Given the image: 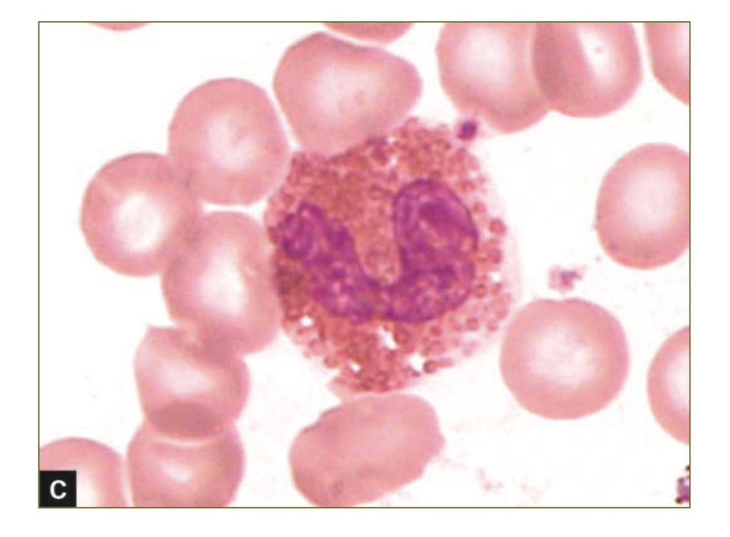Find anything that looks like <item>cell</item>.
I'll use <instances>...</instances> for the list:
<instances>
[{
    "label": "cell",
    "instance_id": "1",
    "mask_svg": "<svg viewBox=\"0 0 730 537\" xmlns=\"http://www.w3.org/2000/svg\"><path fill=\"white\" fill-rule=\"evenodd\" d=\"M272 88L297 141L309 151L329 153L396 127L423 86L406 59L319 31L286 49Z\"/></svg>",
    "mask_w": 730,
    "mask_h": 537
},
{
    "label": "cell",
    "instance_id": "2",
    "mask_svg": "<svg viewBox=\"0 0 730 537\" xmlns=\"http://www.w3.org/2000/svg\"><path fill=\"white\" fill-rule=\"evenodd\" d=\"M499 368L524 409L573 420L603 410L619 396L630 353L622 324L602 306L580 297L535 299L508 322Z\"/></svg>",
    "mask_w": 730,
    "mask_h": 537
},
{
    "label": "cell",
    "instance_id": "3",
    "mask_svg": "<svg viewBox=\"0 0 730 537\" xmlns=\"http://www.w3.org/2000/svg\"><path fill=\"white\" fill-rule=\"evenodd\" d=\"M438 419L411 397L364 399L324 413L289 451L293 484L310 503H368L416 481L443 451Z\"/></svg>",
    "mask_w": 730,
    "mask_h": 537
},
{
    "label": "cell",
    "instance_id": "4",
    "mask_svg": "<svg viewBox=\"0 0 730 537\" xmlns=\"http://www.w3.org/2000/svg\"><path fill=\"white\" fill-rule=\"evenodd\" d=\"M269 253L263 228L250 215L206 213L162 272L169 319L240 357L264 350L279 327Z\"/></svg>",
    "mask_w": 730,
    "mask_h": 537
},
{
    "label": "cell",
    "instance_id": "5",
    "mask_svg": "<svg viewBox=\"0 0 730 537\" xmlns=\"http://www.w3.org/2000/svg\"><path fill=\"white\" fill-rule=\"evenodd\" d=\"M171 162L200 200L250 205L278 184L289 145L266 91L250 81L223 78L188 92L168 130Z\"/></svg>",
    "mask_w": 730,
    "mask_h": 537
},
{
    "label": "cell",
    "instance_id": "6",
    "mask_svg": "<svg viewBox=\"0 0 730 537\" xmlns=\"http://www.w3.org/2000/svg\"><path fill=\"white\" fill-rule=\"evenodd\" d=\"M200 198L170 160L114 159L86 185L79 225L93 257L121 275L163 272L201 219Z\"/></svg>",
    "mask_w": 730,
    "mask_h": 537
},
{
    "label": "cell",
    "instance_id": "7",
    "mask_svg": "<svg viewBox=\"0 0 730 537\" xmlns=\"http://www.w3.org/2000/svg\"><path fill=\"white\" fill-rule=\"evenodd\" d=\"M594 229L612 261L650 270L680 258L689 245V156L647 143L620 157L602 178Z\"/></svg>",
    "mask_w": 730,
    "mask_h": 537
},
{
    "label": "cell",
    "instance_id": "8",
    "mask_svg": "<svg viewBox=\"0 0 730 537\" xmlns=\"http://www.w3.org/2000/svg\"><path fill=\"white\" fill-rule=\"evenodd\" d=\"M534 22H448L436 46L442 89L461 113L503 133L550 111L532 68Z\"/></svg>",
    "mask_w": 730,
    "mask_h": 537
},
{
    "label": "cell",
    "instance_id": "9",
    "mask_svg": "<svg viewBox=\"0 0 730 537\" xmlns=\"http://www.w3.org/2000/svg\"><path fill=\"white\" fill-rule=\"evenodd\" d=\"M531 63L550 110L570 117L608 116L623 108L642 81L629 22H534Z\"/></svg>",
    "mask_w": 730,
    "mask_h": 537
},
{
    "label": "cell",
    "instance_id": "10",
    "mask_svg": "<svg viewBox=\"0 0 730 537\" xmlns=\"http://www.w3.org/2000/svg\"><path fill=\"white\" fill-rule=\"evenodd\" d=\"M133 367L143 406L157 423L231 424L247 403L251 381L242 357L178 327H148Z\"/></svg>",
    "mask_w": 730,
    "mask_h": 537
},
{
    "label": "cell",
    "instance_id": "11",
    "mask_svg": "<svg viewBox=\"0 0 730 537\" xmlns=\"http://www.w3.org/2000/svg\"><path fill=\"white\" fill-rule=\"evenodd\" d=\"M148 446V492L152 505L222 508L235 501L245 473V454L233 424H158Z\"/></svg>",
    "mask_w": 730,
    "mask_h": 537
},
{
    "label": "cell",
    "instance_id": "12",
    "mask_svg": "<svg viewBox=\"0 0 730 537\" xmlns=\"http://www.w3.org/2000/svg\"><path fill=\"white\" fill-rule=\"evenodd\" d=\"M647 392L652 413L660 427L689 445V327L669 337L654 357L647 372Z\"/></svg>",
    "mask_w": 730,
    "mask_h": 537
},
{
    "label": "cell",
    "instance_id": "13",
    "mask_svg": "<svg viewBox=\"0 0 730 537\" xmlns=\"http://www.w3.org/2000/svg\"><path fill=\"white\" fill-rule=\"evenodd\" d=\"M689 22H645L652 72L662 88L689 103Z\"/></svg>",
    "mask_w": 730,
    "mask_h": 537
}]
</instances>
